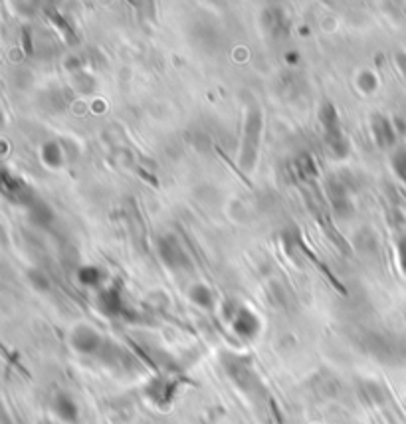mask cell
<instances>
[{"instance_id": "6da1fadb", "label": "cell", "mask_w": 406, "mask_h": 424, "mask_svg": "<svg viewBox=\"0 0 406 424\" xmlns=\"http://www.w3.org/2000/svg\"><path fill=\"white\" fill-rule=\"evenodd\" d=\"M52 409L54 413H56V416L66 424H73L78 420V416H80V409H78L75 401H73L68 392H58V394L54 397Z\"/></svg>"}]
</instances>
